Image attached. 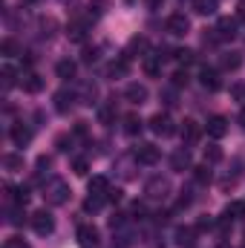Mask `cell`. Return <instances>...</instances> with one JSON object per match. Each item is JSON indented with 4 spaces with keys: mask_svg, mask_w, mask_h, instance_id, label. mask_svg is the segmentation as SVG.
I'll list each match as a JSON object with an SVG mask.
<instances>
[{
    "mask_svg": "<svg viewBox=\"0 0 245 248\" xmlns=\"http://www.w3.org/2000/svg\"><path fill=\"white\" fill-rule=\"evenodd\" d=\"M44 196H46V202H49V205H63V202L69 199V187L63 185L61 179H55V182H49V185H46V193H44Z\"/></svg>",
    "mask_w": 245,
    "mask_h": 248,
    "instance_id": "obj_1",
    "label": "cell"
},
{
    "mask_svg": "<svg viewBox=\"0 0 245 248\" xmlns=\"http://www.w3.org/2000/svg\"><path fill=\"white\" fill-rule=\"evenodd\" d=\"M214 35H216L219 44H222V41H234V38H237V17H219Z\"/></svg>",
    "mask_w": 245,
    "mask_h": 248,
    "instance_id": "obj_2",
    "label": "cell"
},
{
    "mask_svg": "<svg viewBox=\"0 0 245 248\" xmlns=\"http://www.w3.org/2000/svg\"><path fill=\"white\" fill-rule=\"evenodd\" d=\"M162 159V150L156 144H138L136 147V162L138 165H156Z\"/></svg>",
    "mask_w": 245,
    "mask_h": 248,
    "instance_id": "obj_3",
    "label": "cell"
},
{
    "mask_svg": "<svg viewBox=\"0 0 245 248\" xmlns=\"http://www.w3.org/2000/svg\"><path fill=\"white\" fill-rule=\"evenodd\" d=\"M150 130H153L156 136H173V133H176L170 116H165V113H156V116L150 119Z\"/></svg>",
    "mask_w": 245,
    "mask_h": 248,
    "instance_id": "obj_4",
    "label": "cell"
},
{
    "mask_svg": "<svg viewBox=\"0 0 245 248\" xmlns=\"http://www.w3.org/2000/svg\"><path fill=\"white\" fill-rule=\"evenodd\" d=\"M168 190H170V182L168 179H162V176H153L147 187H144V193L150 196V199H165L168 196Z\"/></svg>",
    "mask_w": 245,
    "mask_h": 248,
    "instance_id": "obj_5",
    "label": "cell"
},
{
    "mask_svg": "<svg viewBox=\"0 0 245 248\" xmlns=\"http://www.w3.org/2000/svg\"><path fill=\"white\" fill-rule=\"evenodd\" d=\"M32 228H35L38 234H52V228H55V219H52L46 211H38V214H32Z\"/></svg>",
    "mask_w": 245,
    "mask_h": 248,
    "instance_id": "obj_6",
    "label": "cell"
},
{
    "mask_svg": "<svg viewBox=\"0 0 245 248\" xmlns=\"http://www.w3.org/2000/svg\"><path fill=\"white\" fill-rule=\"evenodd\" d=\"M168 32H170V35H187V32H190V20L184 17L182 12L170 15V17H168Z\"/></svg>",
    "mask_w": 245,
    "mask_h": 248,
    "instance_id": "obj_7",
    "label": "cell"
},
{
    "mask_svg": "<svg viewBox=\"0 0 245 248\" xmlns=\"http://www.w3.org/2000/svg\"><path fill=\"white\" fill-rule=\"evenodd\" d=\"M205 130H208L211 139H222V136L228 133V119H222V116H211L208 124H205Z\"/></svg>",
    "mask_w": 245,
    "mask_h": 248,
    "instance_id": "obj_8",
    "label": "cell"
},
{
    "mask_svg": "<svg viewBox=\"0 0 245 248\" xmlns=\"http://www.w3.org/2000/svg\"><path fill=\"white\" fill-rule=\"evenodd\" d=\"M78 243L84 248H95L98 246V228L95 225H81L78 228Z\"/></svg>",
    "mask_w": 245,
    "mask_h": 248,
    "instance_id": "obj_9",
    "label": "cell"
},
{
    "mask_svg": "<svg viewBox=\"0 0 245 248\" xmlns=\"http://www.w3.org/2000/svg\"><path fill=\"white\" fill-rule=\"evenodd\" d=\"M202 130H205L202 124H196L193 119H184V122H182V130H179V133H182L184 141H190V144H193V141H199V139H202Z\"/></svg>",
    "mask_w": 245,
    "mask_h": 248,
    "instance_id": "obj_10",
    "label": "cell"
},
{
    "mask_svg": "<svg viewBox=\"0 0 245 248\" xmlns=\"http://www.w3.org/2000/svg\"><path fill=\"white\" fill-rule=\"evenodd\" d=\"M124 98H127L130 104H144V101H147V87H144V84H127Z\"/></svg>",
    "mask_w": 245,
    "mask_h": 248,
    "instance_id": "obj_11",
    "label": "cell"
},
{
    "mask_svg": "<svg viewBox=\"0 0 245 248\" xmlns=\"http://www.w3.org/2000/svg\"><path fill=\"white\" fill-rule=\"evenodd\" d=\"M12 141H15L17 147L29 144V141H32V130H29V127H26L23 122H17L15 127H12Z\"/></svg>",
    "mask_w": 245,
    "mask_h": 248,
    "instance_id": "obj_12",
    "label": "cell"
},
{
    "mask_svg": "<svg viewBox=\"0 0 245 248\" xmlns=\"http://www.w3.org/2000/svg\"><path fill=\"white\" fill-rule=\"evenodd\" d=\"M20 87H23L29 95H35V93H41V90H44V78H41L38 72H29V75H23Z\"/></svg>",
    "mask_w": 245,
    "mask_h": 248,
    "instance_id": "obj_13",
    "label": "cell"
},
{
    "mask_svg": "<svg viewBox=\"0 0 245 248\" xmlns=\"http://www.w3.org/2000/svg\"><path fill=\"white\" fill-rule=\"evenodd\" d=\"M72 104H75V95H72L69 90L55 93V110H58V113H63V116H66V113L72 110Z\"/></svg>",
    "mask_w": 245,
    "mask_h": 248,
    "instance_id": "obj_14",
    "label": "cell"
},
{
    "mask_svg": "<svg viewBox=\"0 0 245 248\" xmlns=\"http://www.w3.org/2000/svg\"><path fill=\"white\" fill-rule=\"evenodd\" d=\"M170 168H173V170H190V153H187L184 147H179V150L170 156Z\"/></svg>",
    "mask_w": 245,
    "mask_h": 248,
    "instance_id": "obj_15",
    "label": "cell"
},
{
    "mask_svg": "<svg viewBox=\"0 0 245 248\" xmlns=\"http://www.w3.org/2000/svg\"><path fill=\"white\" fill-rule=\"evenodd\" d=\"M202 87H205V90H211V93H214V90H219V87H222L219 72H216V69H202Z\"/></svg>",
    "mask_w": 245,
    "mask_h": 248,
    "instance_id": "obj_16",
    "label": "cell"
},
{
    "mask_svg": "<svg viewBox=\"0 0 245 248\" xmlns=\"http://www.w3.org/2000/svg\"><path fill=\"white\" fill-rule=\"evenodd\" d=\"M127 69H130V58H127V55H119L116 61L110 63V75H113V78H122V75H127Z\"/></svg>",
    "mask_w": 245,
    "mask_h": 248,
    "instance_id": "obj_17",
    "label": "cell"
},
{
    "mask_svg": "<svg viewBox=\"0 0 245 248\" xmlns=\"http://www.w3.org/2000/svg\"><path fill=\"white\" fill-rule=\"evenodd\" d=\"M55 72H58V78H63V81L75 78V61H69V58H63V61H58V66H55Z\"/></svg>",
    "mask_w": 245,
    "mask_h": 248,
    "instance_id": "obj_18",
    "label": "cell"
},
{
    "mask_svg": "<svg viewBox=\"0 0 245 248\" xmlns=\"http://www.w3.org/2000/svg\"><path fill=\"white\" fill-rule=\"evenodd\" d=\"M193 12L196 15H214L216 12V0H193Z\"/></svg>",
    "mask_w": 245,
    "mask_h": 248,
    "instance_id": "obj_19",
    "label": "cell"
},
{
    "mask_svg": "<svg viewBox=\"0 0 245 248\" xmlns=\"http://www.w3.org/2000/svg\"><path fill=\"white\" fill-rule=\"evenodd\" d=\"M107 190H110V185H107V179H104V176H92V179H90V193L104 196Z\"/></svg>",
    "mask_w": 245,
    "mask_h": 248,
    "instance_id": "obj_20",
    "label": "cell"
},
{
    "mask_svg": "<svg viewBox=\"0 0 245 248\" xmlns=\"http://www.w3.org/2000/svg\"><path fill=\"white\" fill-rule=\"evenodd\" d=\"M222 69H240L243 66V55L240 52H228V55H222Z\"/></svg>",
    "mask_w": 245,
    "mask_h": 248,
    "instance_id": "obj_21",
    "label": "cell"
},
{
    "mask_svg": "<svg viewBox=\"0 0 245 248\" xmlns=\"http://www.w3.org/2000/svg\"><path fill=\"white\" fill-rule=\"evenodd\" d=\"M190 170H193L196 185H208V182H211V168H208V165H199V168H190Z\"/></svg>",
    "mask_w": 245,
    "mask_h": 248,
    "instance_id": "obj_22",
    "label": "cell"
},
{
    "mask_svg": "<svg viewBox=\"0 0 245 248\" xmlns=\"http://www.w3.org/2000/svg\"><path fill=\"white\" fill-rule=\"evenodd\" d=\"M124 133H127V136L141 133V119H138V116H127V119H124Z\"/></svg>",
    "mask_w": 245,
    "mask_h": 248,
    "instance_id": "obj_23",
    "label": "cell"
},
{
    "mask_svg": "<svg viewBox=\"0 0 245 248\" xmlns=\"http://www.w3.org/2000/svg\"><path fill=\"white\" fill-rule=\"evenodd\" d=\"M98 122H101V124L116 122V104H104V107L98 110Z\"/></svg>",
    "mask_w": 245,
    "mask_h": 248,
    "instance_id": "obj_24",
    "label": "cell"
},
{
    "mask_svg": "<svg viewBox=\"0 0 245 248\" xmlns=\"http://www.w3.org/2000/svg\"><path fill=\"white\" fill-rule=\"evenodd\" d=\"M222 147H216V144H211V147H205V162H211V165H216V162H222Z\"/></svg>",
    "mask_w": 245,
    "mask_h": 248,
    "instance_id": "obj_25",
    "label": "cell"
},
{
    "mask_svg": "<svg viewBox=\"0 0 245 248\" xmlns=\"http://www.w3.org/2000/svg\"><path fill=\"white\" fill-rule=\"evenodd\" d=\"M193 234H196V228H179L176 231V243L179 246H193Z\"/></svg>",
    "mask_w": 245,
    "mask_h": 248,
    "instance_id": "obj_26",
    "label": "cell"
},
{
    "mask_svg": "<svg viewBox=\"0 0 245 248\" xmlns=\"http://www.w3.org/2000/svg\"><path fill=\"white\" fill-rule=\"evenodd\" d=\"M3 165H6L9 170H23V156L9 153V156H3Z\"/></svg>",
    "mask_w": 245,
    "mask_h": 248,
    "instance_id": "obj_27",
    "label": "cell"
},
{
    "mask_svg": "<svg viewBox=\"0 0 245 248\" xmlns=\"http://www.w3.org/2000/svg\"><path fill=\"white\" fill-rule=\"evenodd\" d=\"M144 72L147 75H159L162 72V58L156 55V58H144Z\"/></svg>",
    "mask_w": 245,
    "mask_h": 248,
    "instance_id": "obj_28",
    "label": "cell"
},
{
    "mask_svg": "<svg viewBox=\"0 0 245 248\" xmlns=\"http://www.w3.org/2000/svg\"><path fill=\"white\" fill-rule=\"evenodd\" d=\"M225 214H228L231 219H240V217H245V202H231V205L225 208Z\"/></svg>",
    "mask_w": 245,
    "mask_h": 248,
    "instance_id": "obj_29",
    "label": "cell"
},
{
    "mask_svg": "<svg viewBox=\"0 0 245 248\" xmlns=\"http://www.w3.org/2000/svg\"><path fill=\"white\" fill-rule=\"evenodd\" d=\"M150 44H147V38H141V35H136L133 41H130V52H144Z\"/></svg>",
    "mask_w": 245,
    "mask_h": 248,
    "instance_id": "obj_30",
    "label": "cell"
},
{
    "mask_svg": "<svg viewBox=\"0 0 245 248\" xmlns=\"http://www.w3.org/2000/svg\"><path fill=\"white\" fill-rule=\"evenodd\" d=\"M104 199H107V196H95V193H92V196L84 202V208H87V211H98V208L104 205Z\"/></svg>",
    "mask_w": 245,
    "mask_h": 248,
    "instance_id": "obj_31",
    "label": "cell"
},
{
    "mask_svg": "<svg viewBox=\"0 0 245 248\" xmlns=\"http://www.w3.org/2000/svg\"><path fill=\"white\" fill-rule=\"evenodd\" d=\"M66 35H69L72 41H84V26H81V23H72V26L66 29Z\"/></svg>",
    "mask_w": 245,
    "mask_h": 248,
    "instance_id": "obj_32",
    "label": "cell"
},
{
    "mask_svg": "<svg viewBox=\"0 0 245 248\" xmlns=\"http://www.w3.org/2000/svg\"><path fill=\"white\" fill-rule=\"evenodd\" d=\"M72 170H75L78 176H87V170H90V165H87V159H75V162H72Z\"/></svg>",
    "mask_w": 245,
    "mask_h": 248,
    "instance_id": "obj_33",
    "label": "cell"
},
{
    "mask_svg": "<svg viewBox=\"0 0 245 248\" xmlns=\"http://www.w3.org/2000/svg\"><path fill=\"white\" fill-rule=\"evenodd\" d=\"M173 87H187V69H176L173 72Z\"/></svg>",
    "mask_w": 245,
    "mask_h": 248,
    "instance_id": "obj_34",
    "label": "cell"
},
{
    "mask_svg": "<svg viewBox=\"0 0 245 248\" xmlns=\"http://www.w3.org/2000/svg\"><path fill=\"white\" fill-rule=\"evenodd\" d=\"M3 87H6V90H9V87H15V69H12V66H6V69H3Z\"/></svg>",
    "mask_w": 245,
    "mask_h": 248,
    "instance_id": "obj_35",
    "label": "cell"
},
{
    "mask_svg": "<svg viewBox=\"0 0 245 248\" xmlns=\"http://www.w3.org/2000/svg\"><path fill=\"white\" fill-rule=\"evenodd\" d=\"M173 58H179L182 63H190V61H193V52H190V49H176V52H173Z\"/></svg>",
    "mask_w": 245,
    "mask_h": 248,
    "instance_id": "obj_36",
    "label": "cell"
},
{
    "mask_svg": "<svg viewBox=\"0 0 245 248\" xmlns=\"http://www.w3.org/2000/svg\"><path fill=\"white\" fill-rule=\"evenodd\" d=\"M15 52H17V46H15V41H12V38H6V41H3V55H9V58H12Z\"/></svg>",
    "mask_w": 245,
    "mask_h": 248,
    "instance_id": "obj_37",
    "label": "cell"
},
{
    "mask_svg": "<svg viewBox=\"0 0 245 248\" xmlns=\"http://www.w3.org/2000/svg\"><path fill=\"white\" fill-rule=\"evenodd\" d=\"M3 248H29V246H26V243H23L20 237H9V240H6V246H3Z\"/></svg>",
    "mask_w": 245,
    "mask_h": 248,
    "instance_id": "obj_38",
    "label": "cell"
},
{
    "mask_svg": "<svg viewBox=\"0 0 245 248\" xmlns=\"http://www.w3.org/2000/svg\"><path fill=\"white\" fill-rule=\"evenodd\" d=\"M95 95H98V90H95L92 84H87V87H84V98H87V104H92V98H95Z\"/></svg>",
    "mask_w": 245,
    "mask_h": 248,
    "instance_id": "obj_39",
    "label": "cell"
},
{
    "mask_svg": "<svg viewBox=\"0 0 245 248\" xmlns=\"http://www.w3.org/2000/svg\"><path fill=\"white\" fill-rule=\"evenodd\" d=\"M211 225H214V219H211V217H202V219L196 222V231H208Z\"/></svg>",
    "mask_w": 245,
    "mask_h": 248,
    "instance_id": "obj_40",
    "label": "cell"
},
{
    "mask_svg": "<svg viewBox=\"0 0 245 248\" xmlns=\"http://www.w3.org/2000/svg\"><path fill=\"white\" fill-rule=\"evenodd\" d=\"M231 93H234V98H237V101H245V84H237Z\"/></svg>",
    "mask_w": 245,
    "mask_h": 248,
    "instance_id": "obj_41",
    "label": "cell"
},
{
    "mask_svg": "<svg viewBox=\"0 0 245 248\" xmlns=\"http://www.w3.org/2000/svg\"><path fill=\"white\" fill-rule=\"evenodd\" d=\"M95 55H98V52H95V49H90V46H87V49H84V55H81V58H84V63H92V61H95Z\"/></svg>",
    "mask_w": 245,
    "mask_h": 248,
    "instance_id": "obj_42",
    "label": "cell"
},
{
    "mask_svg": "<svg viewBox=\"0 0 245 248\" xmlns=\"http://www.w3.org/2000/svg\"><path fill=\"white\" fill-rule=\"evenodd\" d=\"M66 144H72V136H58V150H69Z\"/></svg>",
    "mask_w": 245,
    "mask_h": 248,
    "instance_id": "obj_43",
    "label": "cell"
},
{
    "mask_svg": "<svg viewBox=\"0 0 245 248\" xmlns=\"http://www.w3.org/2000/svg\"><path fill=\"white\" fill-rule=\"evenodd\" d=\"M87 133H90L87 122H78V124H75V136H87Z\"/></svg>",
    "mask_w": 245,
    "mask_h": 248,
    "instance_id": "obj_44",
    "label": "cell"
},
{
    "mask_svg": "<svg viewBox=\"0 0 245 248\" xmlns=\"http://www.w3.org/2000/svg\"><path fill=\"white\" fill-rule=\"evenodd\" d=\"M104 196H107V202H119L122 199V190H107Z\"/></svg>",
    "mask_w": 245,
    "mask_h": 248,
    "instance_id": "obj_45",
    "label": "cell"
},
{
    "mask_svg": "<svg viewBox=\"0 0 245 248\" xmlns=\"http://www.w3.org/2000/svg\"><path fill=\"white\" fill-rule=\"evenodd\" d=\"M49 165H52V156H41L38 159V168H49Z\"/></svg>",
    "mask_w": 245,
    "mask_h": 248,
    "instance_id": "obj_46",
    "label": "cell"
},
{
    "mask_svg": "<svg viewBox=\"0 0 245 248\" xmlns=\"http://www.w3.org/2000/svg\"><path fill=\"white\" fill-rule=\"evenodd\" d=\"M237 20H243V23H245V3H240V12H237Z\"/></svg>",
    "mask_w": 245,
    "mask_h": 248,
    "instance_id": "obj_47",
    "label": "cell"
},
{
    "mask_svg": "<svg viewBox=\"0 0 245 248\" xmlns=\"http://www.w3.org/2000/svg\"><path fill=\"white\" fill-rule=\"evenodd\" d=\"M144 3H147L150 9H159V6H162V0H144Z\"/></svg>",
    "mask_w": 245,
    "mask_h": 248,
    "instance_id": "obj_48",
    "label": "cell"
},
{
    "mask_svg": "<svg viewBox=\"0 0 245 248\" xmlns=\"http://www.w3.org/2000/svg\"><path fill=\"white\" fill-rule=\"evenodd\" d=\"M240 124H243V127H245V110H243V113H240Z\"/></svg>",
    "mask_w": 245,
    "mask_h": 248,
    "instance_id": "obj_49",
    "label": "cell"
},
{
    "mask_svg": "<svg viewBox=\"0 0 245 248\" xmlns=\"http://www.w3.org/2000/svg\"><path fill=\"white\" fill-rule=\"evenodd\" d=\"M23 3H38V0H23Z\"/></svg>",
    "mask_w": 245,
    "mask_h": 248,
    "instance_id": "obj_50",
    "label": "cell"
}]
</instances>
